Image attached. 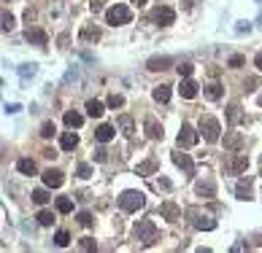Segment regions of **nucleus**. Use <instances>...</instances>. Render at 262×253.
<instances>
[{
	"mask_svg": "<svg viewBox=\"0 0 262 253\" xmlns=\"http://www.w3.org/2000/svg\"><path fill=\"white\" fill-rule=\"evenodd\" d=\"M187 218H189V223L195 229H203V232H211V229L216 226V221L208 216V213H203L200 208H189L187 210Z\"/></svg>",
	"mask_w": 262,
	"mask_h": 253,
	"instance_id": "obj_1",
	"label": "nucleus"
},
{
	"mask_svg": "<svg viewBox=\"0 0 262 253\" xmlns=\"http://www.w3.org/2000/svg\"><path fill=\"white\" fill-rule=\"evenodd\" d=\"M133 19V11L127 8V5H122V3H116V5H111V8L106 11V22L108 25H127V22Z\"/></svg>",
	"mask_w": 262,
	"mask_h": 253,
	"instance_id": "obj_2",
	"label": "nucleus"
},
{
	"mask_svg": "<svg viewBox=\"0 0 262 253\" xmlns=\"http://www.w3.org/2000/svg\"><path fill=\"white\" fill-rule=\"evenodd\" d=\"M146 205V197L141 191H124L122 197H119V208H122L124 213H135L141 210Z\"/></svg>",
	"mask_w": 262,
	"mask_h": 253,
	"instance_id": "obj_3",
	"label": "nucleus"
},
{
	"mask_svg": "<svg viewBox=\"0 0 262 253\" xmlns=\"http://www.w3.org/2000/svg\"><path fill=\"white\" fill-rule=\"evenodd\" d=\"M135 240H141L144 245H154L157 240V229H154V221H138L135 223Z\"/></svg>",
	"mask_w": 262,
	"mask_h": 253,
	"instance_id": "obj_4",
	"label": "nucleus"
},
{
	"mask_svg": "<svg viewBox=\"0 0 262 253\" xmlns=\"http://www.w3.org/2000/svg\"><path fill=\"white\" fill-rule=\"evenodd\" d=\"M200 132H203V137H206L208 143H216V140H219L222 126H219V122H216L214 116H203L200 119Z\"/></svg>",
	"mask_w": 262,
	"mask_h": 253,
	"instance_id": "obj_5",
	"label": "nucleus"
},
{
	"mask_svg": "<svg viewBox=\"0 0 262 253\" xmlns=\"http://www.w3.org/2000/svg\"><path fill=\"white\" fill-rule=\"evenodd\" d=\"M151 19H154L159 27H168V25H173V19H176V11H173V8H168V5H159V8H154Z\"/></svg>",
	"mask_w": 262,
	"mask_h": 253,
	"instance_id": "obj_6",
	"label": "nucleus"
},
{
	"mask_svg": "<svg viewBox=\"0 0 262 253\" xmlns=\"http://www.w3.org/2000/svg\"><path fill=\"white\" fill-rule=\"evenodd\" d=\"M197 143V132L192 124H181V132H179V146L181 148H192Z\"/></svg>",
	"mask_w": 262,
	"mask_h": 253,
	"instance_id": "obj_7",
	"label": "nucleus"
},
{
	"mask_svg": "<svg viewBox=\"0 0 262 253\" xmlns=\"http://www.w3.org/2000/svg\"><path fill=\"white\" fill-rule=\"evenodd\" d=\"M25 38H27L30 43H36V46H46V43H49V35L41 30V27H27Z\"/></svg>",
	"mask_w": 262,
	"mask_h": 253,
	"instance_id": "obj_8",
	"label": "nucleus"
},
{
	"mask_svg": "<svg viewBox=\"0 0 262 253\" xmlns=\"http://www.w3.org/2000/svg\"><path fill=\"white\" fill-rule=\"evenodd\" d=\"M225 148L227 151H241L243 148V135L241 132H227L225 135Z\"/></svg>",
	"mask_w": 262,
	"mask_h": 253,
	"instance_id": "obj_9",
	"label": "nucleus"
},
{
	"mask_svg": "<svg viewBox=\"0 0 262 253\" xmlns=\"http://www.w3.org/2000/svg\"><path fill=\"white\" fill-rule=\"evenodd\" d=\"M246 167H249V159L246 157H232L230 162H227V172H232V175H238V172H246Z\"/></svg>",
	"mask_w": 262,
	"mask_h": 253,
	"instance_id": "obj_10",
	"label": "nucleus"
},
{
	"mask_svg": "<svg viewBox=\"0 0 262 253\" xmlns=\"http://www.w3.org/2000/svg\"><path fill=\"white\" fill-rule=\"evenodd\" d=\"M173 162L179 164V167L184 170L187 175H195V162H192V159L187 157V154H181V151H179V154H173Z\"/></svg>",
	"mask_w": 262,
	"mask_h": 253,
	"instance_id": "obj_11",
	"label": "nucleus"
},
{
	"mask_svg": "<svg viewBox=\"0 0 262 253\" xmlns=\"http://www.w3.org/2000/svg\"><path fill=\"white\" fill-rule=\"evenodd\" d=\"M62 181H65V178H62L60 170H46V172H43V183H46L49 189H60Z\"/></svg>",
	"mask_w": 262,
	"mask_h": 253,
	"instance_id": "obj_12",
	"label": "nucleus"
},
{
	"mask_svg": "<svg viewBox=\"0 0 262 253\" xmlns=\"http://www.w3.org/2000/svg\"><path fill=\"white\" fill-rule=\"evenodd\" d=\"M144 126H146V135H149L151 140H162V126L157 124V119L149 116V119L144 122Z\"/></svg>",
	"mask_w": 262,
	"mask_h": 253,
	"instance_id": "obj_13",
	"label": "nucleus"
},
{
	"mask_svg": "<svg viewBox=\"0 0 262 253\" xmlns=\"http://www.w3.org/2000/svg\"><path fill=\"white\" fill-rule=\"evenodd\" d=\"M170 62H173L170 57H151V60L146 62V67L157 73V70H168V67H170Z\"/></svg>",
	"mask_w": 262,
	"mask_h": 253,
	"instance_id": "obj_14",
	"label": "nucleus"
},
{
	"mask_svg": "<svg viewBox=\"0 0 262 253\" xmlns=\"http://www.w3.org/2000/svg\"><path fill=\"white\" fill-rule=\"evenodd\" d=\"M197 89H200V86H197L195 81H192V78H184V81H181V86H179L181 97H187V100H192V97L197 95Z\"/></svg>",
	"mask_w": 262,
	"mask_h": 253,
	"instance_id": "obj_15",
	"label": "nucleus"
},
{
	"mask_svg": "<svg viewBox=\"0 0 262 253\" xmlns=\"http://www.w3.org/2000/svg\"><path fill=\"white\" fill-rule=\"evenodd\" d=\"M113 135H116V129H113L111 124H100L98 129H95V137H98L100 143H108V140H113Z\"/></svg>",
	"mask_w": 262,
	"mask_h": 253,
	"instance_id": "obj_16",
	"label": "nucleus"
},
{
	"mask_svg": "<svg viewBox=\"0 0 262 253\" xmlns=\"http://www.w3.org/2000/svg\"><path fill=\"white\" fill-rule=\"evenodd\" d=\"M60 146H62V151H73V148L78 146V135L76 132H65V135L60 137Z\"/></svg>",
	"mask_w": 262,
	"mask_h": 253,
	"instance_id": "obj_17",
	"label": "nucleus"
},
{
	"mask_svg": "<svg viewBox=\"0 0 262 253\" xmlns=\"http://www.w3.org/2000/svg\"><path fill=\"white\" fill-rule=\"evenodd\" d=\"M159 213H162L168 221H179V216H181V210L176 208L173 202H165V205H159Z\"/></svg>",
	"mask_w": 262,
	"mask_h": 253,
	"instance_id": "obj_18",
	"label": "nucleus"
},
{
	"mask_svg": "<svg viewBox=\"0 0 262 253\" xmlns=\"http://www.w3.org/2000/svg\"><path fill=\"white\" fill-rule=\"evenodd\" d=\"M197 194H200V197H214L216 194V186H214V181H200L197 183Z\"/></svg>",
	"mask_w": 262,
	"mask_h": 253,
	"instance_id": "obj_19",
	"label": "nucleus"
},
{
	"mask_svg": "<svg viewBox=\"0 0 262 253\" xmlns=\"http://www.w3.org/2000/svg\"><path fill=\"white\" fill-rule=\"evenodd\" d=\"M227 122H230V126H235L241 122V105H238V102H230V108H227Z\"/></svg>",
	"mask_w": 262,
	"mask_h": 253,
	"instance_id": "obj_20",
	"label": "nucleus"
},
{
	"mask_svg": "<svg viewBox=\"0 0 262 253\" xmlns=\"http://www.w3.org/2000/svg\"><path fill=\"white\" fill-rule=\"evenodd\" d=\"M65 124L71 126V129H76V126L84 124V116H81L78 111H68V113H65Z\"/></svg>",
	"mask_w": 262,
	"mask_h": 253,
	"instance_id": "obj_21",
	"label": "nucleus"
},
{
	"mask_svg": "<svg viewBox=\"0 0 262 253\" xmlns=\"http://www.w3.org/2000/svg\"><path fill=\"white\" fill-rule=\"evenodd\" d=\"M154 170H157V159H146L144 164H138V167H135V172H138V175H151Z\"/></svg>",
	"mask_w": 262,
	"mask_h": 253,
	"instance_id": "obj_22",
	"label": "nucleus"
},
{
	"mask_svg": "<svg viewBox=\"0 0 262 253\" xmlns=\"http://www.w3.org/2000/svg\"><path fill=\"white\" fill-rule=\"evenodd\" d=\"M87 113H89L92 119L103 116V102H98V100H87Z\"/></svg>",
	"mask_w": 262,
	"mask_h": 253,
	"instance_id": "obj_23",
	"label": "nucleus"
},
{
	"mask_svg": "<svg viewBox=\"0 0 262 253\" xmlns=\"http://www.w3.org/2000/svg\"><path fill=\"white\" fill-rule=\"evenodd\" d=\"M19 172H25V175H36V162L33 159H19Z\"/></svg>",
	"mask_w": 262,
	"mask_h": 253,
	"instance_id": "obj_24",
	"label": "nucleus"
},
{
	"mask_svg": "<svg viewBox=\"0 0 262 253\" xmlns=\"http://www.w3.org/2000/svg\"><path fill=\"white\" fill-rule=\"evenodd\" d=\"M235 194H238V199H249V194H252V183L249 181H241L235 186Z\"/></svg>",
	"mask_w": 262,
	"mask_h": 253,
	"instance_id": "obj_25",
	"label": "nucleus"
},
{
	"mask_svg": "<svg viewBox=\"0 0 262 253\" xmlns=\"http://www.w3.org/2000/svg\"><path fill=\"white\" fill-rule=\"evenodd\" d=\"M154 100L157 102H168L170 100V86H157V89H154Z\"/></svg>",
	"mask_w": 262,
	"mask_h": 253,
	"instance_id": "obj_26",
	"label": "nucleus"
},
{
	"mask_svg": "<svg viewBox=\"0 0 262 253\" xmlns=\"http://www.w3.org/2000/svg\"><path fill=\"white\" fill-rule=\"evenodd\" d=\"M206 97H208V100H219V97H222V86L219 84H208L206 86Z\"/></svg>",
	"mask_w": 262,
	"mask_h": 253,
	"instance_id": "obj_27",
	"label": "nucleus"
},
{
	"mask_svg": "<svg viewBox=\"0 0 262 253\" xmlns=\"http://www.w3.org/2000/svg\"><path fill=\"white\" fill-rule=\"evenodd\" d=\"M81 38H84V41H98V38H100V30H98V27H84V30H81Z\"/></svg>",
	"mask_w": 262,
	"mask_h": 253,
	"instance_id": "obj_28",
	"label": "nucleus"
},
{
	"mask_svg": "<svg viewBox=\"0 0 262 253\" xmlns=\"http://www.w3.org/2000/svg\"><path fill=\"white\" fill-rule=\"evenodd\" d=\"M54 243H57V245H60V248H65V245H68V243H71V234H68V232H65V229H60V232H57V234H54Z\"/></svg>",
	"mask_w": 262,
	"mask_h": 253,
	"instance_id": "obj_29",
	"label": "nucleus"
},
{
	"mask_svg": "<svg viewBox=\"0 0 262 253\" xmlns=\"http://www.w3.org/2000/svg\"><path fill=\"white\" fill-rule=\"evenodd\" d=\"M33 202H36V205H46L49 202V194L43 191V189H36V191H33Z\"/></svg>",
	"mask_w": 262,
	"mask_h": 253,
	"instance_id": "obj_30",
	"label": "nucleus"
},
{
	"mask_svg": "<svg viewBox=\"0 0 262 253\" xmlns=\"http://www.w3.org/2000/svg\"><path fill=\"white\" fill-rule=\"evenodd\" d=\"M57 210H60V213H71L73 210V202L68 197H60V199H57Z\"/></svg>",
	"mask_w": 262,
	"mask_h": 253,
	"instance_id": "obj_31",
	"label": "nucleus"
},
{
	"mask_svg": "<svg viewBox=\"0 0 262 253\" xmlns=\"http://www.w3.org/2000/svg\"><path fill=\"white\" fill-rule=\"evenodd\" d=\"M19 76H22V81L33 78V76H36V65H22V67H19Z\"/></svg>",
	"mask_w": 262,
	"mask_h": 253,
	"instance_id": "obj_32",
	"label": "nucleus"
},
{
	"mask_svg": "<svg viewBox=\"0 0 262 253\" xmlns=\"http://www.w3.org/2000/svg\"><path fill=\"white\" fill-rule=\"evenodd\" d=\"M119 126L124 129V135H133V119H130V116H122V119H119Z\"/></svg>",
	"mask_w": 262,
	"mask_h": 253,
	"instance_id": "obj_33",
	"label": "nucleus"
},
{
	"mask_svg": "<svg viewBox=\"0 0 262 253\" xmlns=\"http://www.w3.org/2000/svg\"><path fill=\"white\" fill-rule=\"evenodd\" d=\"M52 221H54V216H52L49 210H41V213H38V223H41V226H49Z\"/></svg>",
	"mask_w": 262,
	"mask_h": 253,
	"instance_id": "obj_34",
	"label": "nucleus"
},
{
	"mask_svg": "<svg viewBox=\"0 0 262 253\" xmlns=\"http://www.w3.org/2000/svg\"><path fill=\"white\" fill-rule=\"evenodd\" d=\"M192 70H195V67H192V62H181V65H179V76H184V78H189Z\"/></svg>",
	"mask_w": 262,
	"mask_h": 253,
	"instance_id": "obj_35",
	"label": "nucleus"
},
{
	"mask_svg": "<svg viewBox=\"0 0 262 253\" xmlns=\"http://www.w3.org/2000/svg\"><path fill=\"white\" fill-rule=\"evenodd\" d=\"M124 105V97L122 95H111L108 97V108H122Z\"/></svg>",
	"mask_w": 262,
	"mask_h": 253,
	"instance_id": "obj_36",
	"label": "nucleus"
},
{
	"mask_svg": "<svg viewBox=\"0 0 262 253\" xmlns=\"http://www.w3.org/2000/svg\"><path fill=\"white\" fill-rule=\"evenodd\" d=\"M3 30H5V32H11V30H14V16H11L8 11L3 14Z\"/></svg>",
	"mask_w": 262,
	"mask_h": 253,
	"instance_id": "obj_37",
	"label": "nucleus"
},
{
	"mask_svg": "<svg viewBox=\"0 0 262 253\" xmlns=\"http://www.w3.org/2000/svg\"><path fill=\"white\" fill-rule=\"evenodd\" d=\"M243 65H246V57H241V54L230 57V67H243Z\"/></svg>",
	"mask_w": 262,
	"mask_h": 253,
	"instance_id": "obj_38",
	"label": "nucleus"
},
{
	"mask_svg": "<svg viewBox=\"0 0 262 253\" xmlns=\"http://www.w3.org/2000/svg\"><path fill=\"white\" fill-rule=\"evenodd\" d=\"M78 248H81V251H95L98 245H95V240H92V237H84L81 243H78Z\"/></svg>",
	"mask_w": 262,
	"mask_h": 253,
	"instance_id": "obj_39",
	"label": "nucleus"
},
{
	"mask_svg": "<svg viewBox=\"0 0 262 253\" xmlns=\"http://www.w3.org/2000/svg\"><path fill=\"white\" fill-rule=\"evenodd\" d=\"M54 132H57V129H54V124H52V122H46V124L41 126V137H52Z\"/></svg>",
	"mask_w": 262,
	"mask_h": 253,
	"instance_id": "obj_40",
	"label": "nucleus"
},
{
	"mask_svg": "<svg viewBox=\"0 0 262 253\" xmlns=\"http://www.w3.org/2000/svg\"><path fill=\"white\" fill-rule=\"evenodd\" d=\"M235 32H238V35H243V32L249 35V32H252V25H249V22H238V25H235Z\"/></svg>",
	"mask_w": 262,
	"mask_h": 253,
	"instance_id": "obj_41",
	"label": "nucleus"
},
{
	"mask_svg": "<svg viewBox=\"0 0 262 253\" xmlns=\"http://www.w3.org/2000/svg\"><path fill=\"white\" fill-rule=\"evenodd\" d=\"M78 223H81V226H92V216H89L87 210L78 213Z\"/></svg>",
	"mask_w": 262,
	"mask_h": 253,
	"instance_id": "obj_42",
	"label": "nucleus"
},
{
	"mask_svg": "<svg viewBox=\"0 0 262 253\" xmlns=\"http://www.w3.org/2000/svg\"><path fill=\"white\" fill-rule=\"evenodd\" d=\"M78 178H89V175H92V167H89V164H78Z\"/></svg>",
	"mask_w": 262,
	"mask_h": 253,
	"instance_id": "obj_43",
	"label": "nucleus"
},
{
	"mask_svg": "<svg viewBox=\"0 0 262 253\" xmlns=\"http://www.w3.org/2000/svg\"><path fill=\"white\" fill-rule=\"evenodd\" d=\"M246 92H254V86H260V78H246Z\"/></svg>",
	"mask_w": 262,
	"mask_h": 253,
	"instance_id": "obj_44",
	"label": "nucleus"
},
{
	"mask_svg": "<svg viewBox=\"0 0 262 253\" xmlns=\"http://www.w3.org/2000/svg\"><path fill=\"white\" fill-rule=\"evenodd\" d=\"M3 111H5V113H19L22 108H19V105H3Z\"/></svg>",
	"mask_w": 262,
	"mask_h": 253,
	"instance_id": "obj_45",
	"label": "nucleus"
},
{
	"mask_svg": "<svg viewBox=\"0 0 262 253\" xmlns=\"http://www.w3.org/2000/svg\"><path fill=\"white\" fill-rule=\"evenodd\" d=\"M95 159H98V162H106V151H95Z\"/></svg>",
	"mask_w": 262,
	"mask_h": 253,
	"instance_id": "obj_46",
	"label": "nucleus"
},
{
	"mask_svg": "<svg viewBox=\"0 0 262 253\" xmlns=\"http://www.w3.org/2000/svg\"><path fill=\"white\" fill-rule=\"evenodd\" d=\"M254 62H257V67L262 70V54H257V57H254Z\"/></svg>",
	"mask_w": 262,
	"mask_h": 253,
	"instance_id": "obj_47",
	"label": "nucleus"
},
{
	"mask_svg": "<svg viewBox=\"0 0 262 253\" xmlns=\"http://www.w3.org/2000/svg\"><path fill=\"white\" fill-rule=\"evenodd\" d=\"M257 25H260V27H262V14H260V16H257Z\"/></svg>",
	"mask_w": 262,
	"mask_h": 253,
	"instance_id": "obj_48",
	"label": "nucleus"
},
{
	"mask_svg": "<svg viewBox=\"0 0 262 253\" xmlns=\"http://www.w3.org/2000/svg\"><path fill=\"white\" fill-rule=\"evenodd\" d=\"M133 3H138V5H144V3H146V0H133Z\"/></svg>",
	"mask_w": 262,
	"mask_h": 253,
	"instance_id": "obj_49",
	"label": "nucleus"
},
{
	"mask_svg": "<svg viewBox=\"0 0 262 253\" xmlns=\"http://www.w3.org/2000/svg\"><path fill=\"white\" fill-rule=\"evenodd\" d=\"M260 105H262V95H260Z\"/></svg>",
	"mask_w": 262,
	"mask_h": 253,
	"instance_id": "obj_50",
	"label": "nucleus"
}]
</instances>
